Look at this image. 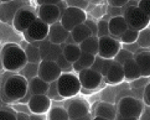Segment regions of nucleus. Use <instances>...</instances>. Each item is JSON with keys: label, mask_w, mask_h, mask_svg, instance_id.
Masks as SVG:
<instances>
[{"label": "nucleus", "mask_w": 150, "mask_h": 120, "mask_svg": "<svg viewBox=\"0 0 150 120\" xmlns=\"http://www.w3.org/2000/svg\"><path fill=\"white\" fill-rule=\"evenodd\" d=\"M79 84H81V90H96L103 82V77L93 69H83L77 74Z\"/></svg>", "instance_id": "nucleus-9"}, {"label": "nucleus", "mask_w": 150, "mask_h": 120, "mask_svg": "<svg viewBox=\"0 0 150 120\" xmlns=\"http://www.w3.org/2000/svg\"><path fill=\"white\" fill-rule=\"evenodd\" d=\"M103 62H104L103 58H100L99 56H96L94 62L92 64V67H91V69H93V71H96V72H98L100 74V69H102V66H103Z\"/></svg>", "instance_id": "nucleus-44"}, {"label": "nucleus", "mask_w": 150, "mask_h": 120, "mask_svg": "<svg viewBox=\"0 0 150 120\" xmlns=\"http://www.w3.org/2000/svg\"><path fill=\"white\" fill-rule=\"evenodd\" d=\"M150 83V79L149 77H140L139 79H135V80H133L132 82V87L134 89L135 88H144L146 84Z\"/></svg>", "instance_id": "nucleus-39"}, {"label": "nucleus", "mask_w": 150, "mask_h": 120, "mask_svg": "<svg viewBox=\"0 0 150 120\" xmlns=\"http://www.w3.org/2000/svg\"><path fill=\"white\" fill-rule=\"evenodd\" d=\"M37 19L51 26L60 21L61 13L56 5H40L37 9Z\"/></svg>", "instance_id": "nucleus-15"}, {"label": "nucleus", "mask_w": 150, "mask_h": 120, "mask_svg": "<svg viewBox=\"0 0 150 120\" xmlns=\"http://www.w3.org/2000/svg\"><path fill=\"white\" fill-rule=\"evenodd\" d=\"M122 48L120 42L110 36H104L98 39V54L103 59H114L117 53Z\"/></svg>", "instance_id": "nucleus-7"}, {"label": "nucleus", "mask_w": 150, "mask_h": 120, "mask_svg": "<svg viewBox=\"0 0 150 120\" xmlns=\"http://www.w3.org/2000/svg\"><path fill=\"white\" fill-rule=\"evenodd\" d=\"M84 25L88 27V30L91 31V34H92V36L97 37V23L93 20V19H86L84 21Z\"/></svg>", "instance_id": "nucleus-42"}, {"label": "nucleus", "mask_w": 150, "mask_h": 120, "mask_svg": "<svg viewBox=\"0 0 150 120\" xmlns=\"http://www.w3.org/2000/svg\"><path fill=\"white\" fill-rule=\"evenodd\" d=\"M123 13H124V10H123V9L108 6V11H107V15H108L109 18H115V16H123Z\"/></svg>", "instance_id": "nucleus-45"}, {"label": "nucleus", "mask_w": 150, "mask_h": 120, "mask_svg": "<svg viewBox=\"0 0 150 120\" xmlns=\"http://www.w3.org/2000/svg\"><path fill=\"white\" fill-rule=\"evenodd\" d=\"M0 58H1V64L4 71L10 73L19 72L28 63L24 48L16 45V43H6V45H4L1 50H0Z\"/></svg>", "instance_id": "nucleus-2"}, {"label": "nucleus", "mask_w": 150, "mask_h": 120, "mask_svg": "<svg viewBox=\"0 0 150 120\" xmlns=\"http://www.w3.org/2000/svg\"><path fill=\"white\" fill-rule=\"evenodd\" d=\"M123 10H124L123 18H124L129 29H133L135 31H142L149 27L150 16L140 11L138 6H127V8H123Z\"/></svg>", "instance_id": "nucleus-4"}, {"label": "nucleus", "mask_w": 150, "mask_h": 120, "mask_svg": "<svg viewBox=\"0 0 150 120\" xmlns=\"http://www.w3.org/2000/svg\"><path fill=\"white\" fill-rule=\"evenodd\" d=\"M62 74L61 69L57 67L55 62L51 61H41L39 63V71H37V77L42 79L46 83H52L57 80Z\"/></svg>", "instance_id": "nucleus-10"}, {"label": "nucleus", "mask_w": 150, "mask_h": 120, "mask_svg": "<svg viewBox=\"0 0 150 120\" xmlns=\"http://www.w3.org/2000/svg\"><path fill=\"white\" fill-rule=\"evenodd\" d=\"M51 107L52 102L46 95H31L28 102V108L31 114H47Z\"/></svg>", "instance_id": "nucleus-16"}, {"label": "nucleus", "mask_w": 150, "mask_h": 120, "mask_svg": "<svg viewBox=\"0 0 150 120\" xmlns=\"http://www.w3.org/2000/svg\"><path fill=\"white\" fill-rule=\"evenodd\" d=\"M130 59H134V54H133V53H130L129 51L124 50V48H120L119 52L117 53V56L114 57L113 61H114V62H117V63H119V64H122V66H123V64H124L125 62L130 61Z\"/></svg>", "instance_id": "nucleus-34"}, {"label": "nucleus", "mask_w": 150, "mask_h": 120, "mask_svg": "<svg viewBox=\"0 0 150 120\" xmlns=\"http://www.w3.org/2000/svg\"><path fill=\"white\" fill-rule=\"evenodd\" d=\"M103 80L108 84H119L124 80V73H123V66L117 62H112L110 67L107 72Z\"/></svg>", "instance_id": "nucleus-19"}, {"label": "nucleus", "mask_w": 150, "mask_h": 120, "mask_svg": "<svg viewBox=\"0 0 150 120\" xmlns=\"http://www.w3.org/2000/svg\"><path fill=\"white\" fill-rule=\"evenodd\" d=\"M137 66L140 71L142 77H149L150 76V51L144 50L140 53H137L134 56Z\"/></svg>", "instance_id": "nucleus-21"}, {"label": "nucleus", "mask_w": 150, "mask_h": 120, "mask_svg": "<svg viewBox=\"0 0 150 120\" xmlns=\"http://www.w3.org/2000/svg\"><path fill=\"white\" fill-rule=\"evenodd\" d=\"M49 89V83H46L39 77H35L28 82V90L31 95H46Z\"/></svg>", "instance_id": "nucleus-22"}, {"label": "nucleus", "mask_w": 150, "mask_h": 120, "mask_svg": "<svg viewBox=\"0 0 150 120\" xmlns=\"http://www.w3.org/2000/svg\"><path fill=\"white\" fill-rule=\"evenodd\" d=\"M49 29H50L49 25H46L44 21H41L40 19H36L34 23L31 24L29 29L24 32L25 40L29 43L44 41L47 39V36H49Z\"/></svg>", "instance_id": "nucleus-8"}, {"label": "nucleus", "mask_w": 150, "mask_h": 120, "mask_svg": "<svg viewBox=\"0 0 150 120\" xmlns=\"http://www.w3.org/2000/svg\"><path fill=\"white\" fill-rule=\"evenodd\" d=\"M37 71H39V64L37 63H26L25 67L18 72V74H20L21 77H24L29 82L30 79L37 77Z\"/></svg>", "instance_id": "nucleus-29"}, {"label": "nucleus", "mask_w": 150, "mask_h": 120, "mask_svg": "<svg viewBox=\"0 0 150 120\" xmlns=\"http://www.w3.org/2000/svg\"><path fill=\"white\" fill-rule=\"evenodd\" d=\"M66 110H67L69 120H72V119L83 118L91 114V107L87 100L81 99V98H76V99H72L68 102Z\"/></svg>", "instance_id": "nucleus-12"}, {"label": "nucleus", "mask_w": 150, "mask_h": 120, "mask_svg": "<svg viewBox=\"0 0 150 120\" xmlns=\"http://www.w3.org/2000/svg\"><path fill=\"white\" fill-rule=\"evenodd\" d=\"M55 63L57 64V67L61 69V72H62V73H71L72 71H73V68H72V63H69L67 59L62 56V54L56 59V62H55Z\"/></svg>", "instance_id": "nucleus-36"}, {"label": "nucleus", "mask_w": 150, "mask_h": 120, "mask_svg": "<svg viewBox=\"0 0 150 120\" xmlns=\"http://www.w3.org/2000/svg\"><path fill=\"white\" fill-rule=\"evenodd\" d=\"M138 120H150V107H145L143 109V112L140 114V116L138 118Z\"/></svg>", "instance_id": "nucleus-48"}, {"label": "nucleus", "mask_w": 150, "mask_h": 120, "mask_svg": "<svg viewBox=\"0 0 150 120\" xmlns=\"http://www.w3.org/2000/svg\"><path fill=\"white\" fill-rule=\"evenodd\" d=\"M28 93V80L18 73H10L8 77L3 78L1 88H0V98L6 103L13 104L23 99Z\"/></svg>", "instance_id": "nucleus-1"}, {"label": "nucleus", "mask_w": 150, "mask_h": 120, "mask_svg": "<svg viewBox=\"0 0 150 120\" xmlns=\"http://www.w3.org/2000/svg\"><path fill=\"white\" fill-rule=\"evenodd\" d=\"M127 3H128V0H109V1H108V6L123 9Z\"/></svg>", "instance_id": "nucleus-46"}, {"label": "nucleus", "mask_w": 150, "mask_h": 120, "mask_svg": "<svg viewBox=\"0 0 150 120\" xmlns=\"http://www.w3.org/2000/svg\"><path fill=\"white\" fill-rule=\"evenodd\" d=\"M86 19H87L86 11L76 9V8H68L67 6V9L65 10V13L62 14L61 19H60V24L66 31L71 32L76 26L84 24Z\"/></svg>", "instance_id": "nucleus-6"}, {"label": "nucleus", "mask_w": 150, "mask_h": 120, "mask_svg": "<svg viewBox=\"0 0 150 120\" xmlns=\"http://www.w3.org/2000/svg\"><path fill=\"white\" fill-rule=\"evenodd\" d=\"M11 109H14L16 113H24V114H28V115H31V112L29 110L28 104H20V103H15V105Z\"/></svg>", "instance_id": "nucleus-43"}, {"label": "nucleus", "mask_w": 150, "mask_h": 120, "mask_svg": "<svg viewBox=\"0 0 150 120\" xmlns=\"http://www.w3.org/2000/svg\"><path fill=\"white\" fill-rule=\"evenodd\" d=\"M56 84H57L58 94H60V97L63 100L73 99L82 89L77 74H74L73 72L62 73L60 76V78L56 80Z\"/></svg>", "instance_id": "nucleus-3"}, {"label": "nucleus", "mask_w": 150, "mask_h": 120, "mask_svg": "<svg viewBox=\"0 0 150 120\" xmlns=\"http://www.w3.org/2000/svg\"><path fill=\"white\" fill-rule=\"evenodd\" d=\"M46 97L49 98V99L52 102H61L63 100L62 98L60 97V94H58V90H57V84H56V80L52 82V83L49 84V89H47V93H46Z\"/></svg>", "instance_id": "nucleus-35"}, {"label": "nucleus", "mask_w": 150, "mask_h": 120, "mask_svg": "<svg viewBox=\"0 0 150 120\" xmlns=\"http://www.w3.org/2000/svg\"><path fill=\"white\" fill-rule=\"evenodd\" d=\"M68 36H69V32L63 29L60 24V21H58V23L50 26L47 40L51 43H53V45H62V43L66 42Z\"/></svg>", "instance_id": "nucleus-18"}, {"label": "nucleus", "mask_w": 150, "mask_h": 120, "mask_svg": "<svg viewBox=\"0 0 150 120\" xmlns=\"http://www.w3.org/2000/svg\"><path fill=\"white\" fill-rule=\"evenodd\" d=\"M81 50H79L78 45H63L62 48V56L65 57L69 63H74L81 56Z\"/></svg>", "instance_id": "nucleus-27"}, {"label": "nucleus", "mask_w": 150, "mask_h": 120, "mask_svg": "<svg viewBox=\"0 0 150 120\" xmlns=\"http://www.w3.org/2000/svg\"><path fill=\"white\" fill-rule=\"evenodd\" d=\"M110 18L108 15L103 16L98 23H97V37H104V36H109V31H108V20Z\"/></svg>", "instance_id": "nucleus-33"}, {"label": "nucleus", "mask_w": 150, "mask_h": 120, "mask_svg": "<svg viewBox=\"0 0 150 120\" xmlns=\"http://www.w3.org/2000/svg\"><path fill=\"white\" fill-rule=\"evenodd\" d=\"M56 6L58 8V10H60V13H61V16H62V14L65 13V10L67 9V4H66V1H60V0H58V3L56 4Z\"/></svg>", "instance_id": "nucleus-49"}, {"label": "nucleus", "mask_w": 150, "mask_h": 120, "mask_svg": "<svg viewBox=\"0 0 150 120\" xmlns=\"http://www.w3.org/2000/svg\"><path fill=\"white\" fill-rule=\"evenodd\" d=\"M36 19H37V16L35 15L33 10L25 6L16 13V15H15V18L13 20V25L15 27V30H18L19 32H23L24 34Z\"/></svg>", "instance_id": "nucleus-11"}, {"label": "nucleus", "mask_w": 150, "mask_h": 120, "mask_svg": "<svg viewBox=\"0 0 150 120\" xmlns=\"http://www.w3.org/2000/svg\"><path fill=\"white\" fill-rule=\"evenodd\" d=\"M138 34H139V31H135L133 29H128L127 31H124V34L119 37L118 41L120 42V45H130V43L137 42Z\"/></svg>", "instance_id": "nucleus-32"}, {"label": "nucleus", "mask_w": 150, "mask_h": 120, "mask_svg": "<svg viewBox=\"0 0 150 120\" xmlns=\"http://www.w3.org/2000/svg\"><path fill=\"white\" fill-rule=\"evenodd\" d=\"M1 108H3V107H1V104H0V109H1Z\"/></svg>", "instance_id": "nucleus-56"}, {"label": "nucleus", "mask_w": 150, "mask_h": 120, "mask_svg": "<svg viewBox=\"0 0 150 120\" xmlns=\"http://www.w3.org/2000/svg\"><path fill=\"white\" fill-rule=\"evenodd\" d=\"M115 120H138V118H125V116H122V115H119V114L117 113Z\"/></svg>", "instance_id": "nucleus-52"}, {"label": "nucleus", "mask_w": 150, "mask_h": 120, "mask_svg": "<svg viewBox=\"0 0 150 120\" xmlns=\"http://www.w3.org/2000/svg\"><path fill=\"white\" fill-rule=\"evenodd\" d=\"M78 47L81 50V52L92 54V56L96 57L98 54V37L91 36L87 40H84L83 42L79 43Z\"/></svg>", "instance_id": "nucleus-24"}, {"label": "nucleus", "mask_w": 150, "mask_h": 120, "mask_svg": "<svg viewBox=\"0 0 150 120\" xmlns=\"http://www.w3.org/2000/svg\"><path fill=\"white\" fill-rule=\"evenodd\" d=\"M92 120H107V119H104V118H99V116H93Z\"/></svg>", "instance_id": "nucleus-54"}, {"label": "nucleus", "mask_w": 150, "mask_h": 120, "mask_svg": "<svg viewBox=\"0 0 150 120\" xmlns=\"http://www.w3.org/2000/svg\"><path fill=\"white\" fill-rule=\"evenodd\" d=\"M93 116L104 118L107 120H115V116H117V107L114 104L105 103V102L98 103L97 107H96V109H94V115Z\"/></svg>", "instance_id": "nucleus-20"}, {"label": "nucleus", "mask_w": 150, "mask_h": 120, "mask_svg": "<svg viewBox=\"0 0 150 120\" xmlns=\"http://www.w3.org/2000/svg\"><path fill=\"white\" fill-rule=\"evenodd\" d=\"M93 115H91V114H88V115H86L83 118H78V119H72V120H92Z\"/></svg>", "instance_id": "nucleus-53"}, {"label": "nucleus", "mask_w": 150, "mask_h": 120, "mask_svg": "<svg viewBox=\"0 0 150 120\" xmlns=\"http://www.w3.org/2000/svg\"><path fill=\"white\" fill-rule=\"evenodd\" d=\"M137 45L140 48H143V50H149V47H150V30H149V27L139 31L138 39H137Z\"/></svg>", "instance_id": "nucleus-31"}, {"label": "nucleus", "mask_w": 150, "mask_h": 120, "mask_svg": "<svg viewBox=\"0 0 150 120\" xmlns=\"http://www.w3.org/2000/svg\"><path fill=\"white\" fill-rule=\"evenodd\" d=\"M16 119L18 120H30V115L24 113H16Z\"/></svg>", "instance_id": "nucleus-51"}, {"label": "nucleus", "mask_w": 150, "mask_h": 120, "mask_svg": "<svg viewBox=\"0 0 150 120\" xmlns=\"http://www.w3.org/2000/svg\"><path fill=\"white\" fill-rule=\"evenodd\" d=\"M24 51H25L26 59H28V63H37V64H39L41 62L40 51H39V48L35 47L34 45L29 43Z\"/></svg>", "instance_id": "nucleus-30"}, {"label": "nucleus", "mask_w": 150, "mask_h": 120, "mask_svg": "<svg viewBox=\"0 0 150 120\" xmlns=\"http://www.w3.org/2000/svg\"><path fill=\"white\" fill-rule=\"evenodd\" d=\"M112 62H113V59H104L103 66H102V69H100V76H102L103 78L105 77L107 72H108V69H109V67H110Z\"/></svg>", "instance_id": "nucleus-47"}, {"label": "nucleus", "mask_w": 150, "mask_h": 120, "mask_svg": "<svg viewBox=\"0 0 150 120\" xmlns=\"http://www.w3.org/2000/svg\"><path fill=\"white\" fill-rule=\"evenodd\" d=\"M0 71H4V68H3V64H1V58H0Z\"/></svg>", "instance_id": "nucleus-55"}, {"label": "nucleus", "mask_w": 150, "mask_h": 120, "mask_svg": "<svg viewBox=\"0 0 150 120\" xmlns=\"http://www.w3.org/2000/svg\"><path fill=\"white\" fill-rule=\"evenodd\" d=\"M123 73H124V79L129 80V82H133V80L139 79L142 77L140 71H139L134 59H130V61H128L123 64Z\"/></svg>", "instance_id": "nucleus-23"}, {"label": "nucleus", "mask_w": 150, "mask_h": 120, "mask_svg": "<svg viewBox=\"0 0 150 120\" xmlns=\"http://www.w3.org/2000/svg\"><path fill=\"white\" fill-rule=\"evenodd\" d=\"M30 120H46V114H31Z\"/></svg>", "instance_id": "nucleus-50"}, {"label": "nucleus", "mask_w": 150, "mask_h": 120, "mask_svg": "<svg viewBox=\"0 0 150 120\" xmlns=\"http://www.w3.org/2000/svg\"><path fill=\"white\" fill-rule=\"evenodd\" d=\"M128 29H129V27H128L123 16H115V18H110L108 20L109 36L115 40H119V37L124 34V31H127Z\"/></svg>", "instance_id": "nucleus-17"}, {"label": "nucleus", "mask_w": 150, "mask_h": 120, "mask_svg": "<svg viewBox=\"0 0 150 120\" xmlns=\"http://www.w3.org/2000/svg\"><path fill=\"white\" fill-rule=\"evenodd\" d=\"M28 3L25 1H6L0 3V21L3 23H13L15 15L20 9L28 6Z\"/></svg>", "instance_id": "nucleus-14"}, {"label": "nucleus", "mask_w": 150, "mask_h": 120, "mask_svg": "<svg viewBox=\"0 0 150 120\" xmlns=\"http://www.w3.org/2000/svg\"><path fill=\"white\" fill-rule=\"evenodd\" d=\"M115 107L117 113L125 118H139L144 109L142 100L135 97H123Z\"/></svg>", "instance_id": "nucleus-5"}, {"label": "nucleus", "mask_w": 150, "mask_h": 120, "mask_svg": "<svg viewBox=\"0 0 150 120\" xmlns=\"http://www.w3.org/2000/svg\"><path fill=\"white\" fill-rule=\"evenodd\" d=\"M142 103L145 107H150V83L146 84L143 89V95H142Z\"/></svg>", "instance_id": "nucleus-40"}, {"label": "nucleus", "mask_w": 150, "mask_h": 120, "mask_svg": "<svg viewBox=\"0 0 150 120\" xmlns=\"http://www.w3.org/2000/svg\"><path fill=\"white\" fill-rule=\"evenodd\" d=\"M46 120H69L65 107L53 105L46 114Z\"/></svg>", "instance_id": "nucleus-28"}, {"label": "nucleus", "mask_w": 150, "mask_h": 120, "mask_svg": "<svg viewBox=\"0 0 150 120\" xmlns=\"http://www.w3.org/2000/svg\"><path fill=\"white\" fill-rule=\"evenodd\" d=\"M69 35H71V37L73 39V41H74L76 45H79L81 42H83L84 40H87L88 37L92 36L91 31L88 30V27L86 26L84 24H81V25L76 26L71 32H69Z\"/></svg>", "instance_id": "nucleus-25"}, {"label": "nucleus", "mask_w": 150, "mask_h": 120, "mask_svg": "<svg viewBox=\"0 0 150 120\" xmlns=\"http://www.w3.org/2000/svg\"><path fill=\"white\" fill-rule=\"evenodd\" d=\"M137 6L140 11H143L148 16H150V1L149 0H140V1H138Z\"/></svg>", "instance_id": "nucleus-41"}, {"label": "nucleus", "mask_w": 150, "mask_h": 120, "mask_svg": "<svg viewBox=\"0 0 150 120\" xmlns=\"http://www.w3.org/2000/svg\"><path fill=\"white\" fill-rule=\"evenodd\" d=\"M63 45H65V43H62V45H53V43H51L47 39L41 41L40 46H39L41 61L56 62V59L62 54Z\"/></svg>", "instance_id": "nucleus-13"}, {"label": "nucleus", "mask_w": 150, "mask_h": 120, "mask_svg": "<svg viewBox=\"0 0 150 120\" xmlns=\"http://www.w3.org/2000/svg\"><path fill=\"white\" fill-rule=\"evenodd\" d=\"M93 62H94V56L82 52L77 61L72 64V68H73V71H76V72L78 73V72H81V71H83V69L91 68L92 67V64H93Z\"/></svg>", "instance_id": "nucleus-26"}, {"label": "nucleus", "mask_w": 150, "mask_h": 120, "mask_svg": "<svg viewBox=\"0 0 150 120\" xmlns=\"http://www.w3.org/2000/svg\"><path fill=\"white\" fill-rule=\"evenodd\" d=\"M0 120H18L16 119V112L11 108L3 107L0 109Z\"/></svg>", "instance_id": "nucleus-37"}, {"label": "nucleus", "mask_w": 150, "mask_h": 120, "mask_svg": "<svg viewBox=\"0 0 150 120\" xmlns=\"http://www.w3.org/2000/svg\"><path fill=\"white\" fill-rule=\"evenodd\" d=\"M66 4L68 8H76V9L86 11V9L89 5V1H86V0H67Z\"/></svg>", "instance_id": "nucleus-38"}]
</instances>
